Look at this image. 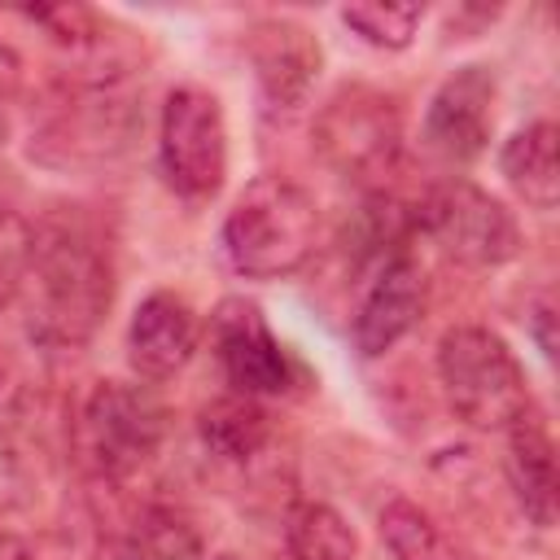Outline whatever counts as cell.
I'll list each match as a JSON object with an SVG mask.
<instances>
[{"label":"cell","mask_w":560,"mask_h":560,"mask_svg":"<svg viewBox=\"0 0 560 560\" xmlns=\"http://www.w3.org/2000/svg\"><path fill=\"white\" fill-rule=\"evenodd\" d=\"M337 18H341V26H350L363 44L398 52V48H407V44L416 39V26H420L424 9H420V4H346Z\"/></svg>","instance_id":"cell-19"},{"label":"cell","mask_w":560,"mask_h":560,"mask_svg":"<svg viewBox=\"0 0 560 560\" xmlns=\"http://www.w3.org/2000/svg\"><path fill=\"white\" fill-rule=\"evenodd\" d=\"M416 223L446 258H455L464 267L486 271V267H503L521 254V228H516L512 210L468 179L438 184L424 197Z\"/></svg>","instance_id":"cell-7"},{"label":"cell","mask_w":560,"mask_h":560,"mask_svg":"<svg viewBox=\"0 0 560 560\" xmlns=\"http://www.w3.org/2000/svg\"><path fill=\"white\" fill-rule=\"evenodd\" d=\"M166 438V407L149 385L131 381H96L74 416L70 442L79 464L96 481L136 477Z\"/></svg>","instance_id":"cell-4"},{"label":"cell","mask_w":560,"mask_h":560,"mask_svg":"<svg viewBox=\"0 0 560 560\" xmlns=\"http://www.w3.org/2000/svg\"><path fill=\"white\" fill-rule=\"evenodd\" d=\"M223 254L245 280H280L306 267L319 245V206L289 175H258L223 219Z\"/></svg>","instance_id":"cell-2"},{"label":"cell","mask_w":560,"mask_h":560,"mask_svg":"<svg viewBox=\"0 0 560 560\" xmlns=\"http://www.w3.org/2000/svg\"><path fill=\"white\" fill-rule=\"evenodd\" d=\"M438 385L455 420L477 433H508L529 402V381L508 341L481 324H455L438 341Z\"/></svg>","instance_id":"cell-3"},{"label":"cell","mask_w":560,"mask_h":560,"mask_svg":"<svg viewBox=\"0 0 560 560\" xmlns=\"http://www.w3.org/2000/svg\"><path fill=\"white\" fill-rule=\"evenodd\" d=\"M424 302H429V284H424V271L420 262L407 254V249H394L376 262L363 298H359V311H354V324H350V337H354V350L363 359H376L385 350H394L424 315Z\"/></svg>","instance_id":"cell-10"},{"label":"cell","mask_w":560,"mask_h":560,"mask_svg":"<svg viewBox=\"0 0 560 560\" xmlns=\"http://www.w3.org/2000/svg\"><path fill=\"white\" fill-rule=\"evenodd\" d=\"M158 162L166 184L188 201H206L223 188L228 118L214 92L192 83L166 92L162 118H158Z\"/></svg>","instance_id":"cell-5"},{"label":"cell","mask_w":560,"mask_h":560,"mask_svg":"<svg viewBox=\"0 0 560 560\" xmlns=\"http://www.w3.org/2000/svg\"><path fill=\"white\" fill-rule=\"evenodd\" d=\"M311 136H315V153L337 175L376 179L394 166L402 149V118L385 92L368 83H346L319 105Z\"/></svg>","instance_id":"cell-6"},{"label":"cell","mask_w":560,"mask_h":560,"mask_svg":"<svg viewBox=\"0 0 560 560\" xmlns=\"http://www.w3.org/2000/svg\"><path fill=\"white\" fill-rule=\"evenodd\" d=\"M210 346H214V359H219L232 394L276 398V394L293 389L298 368L254 302H245V298L219 302V311L210 315Z\"/></svg>","instance_id":"cell-8"},{"label":"cell","mask_w":560,"mask_h":560,"mask_svg":"<svg viewBox=\"0 0 560 560\" xmlns=\"http://www.w3.org/2000/svg\"><path fill=\"white\" fill-rule=\"evenodd\" d=\"M26 254H31V223L0 206V306L18 302Z\"/></svg>","instance_id":"cell-20"},{"label":"cell","mask_w":560,"mask_h":560,"mask_svg":"<svg viewBox=\"0 0 560 560\" xmlns=\"http://www.w3.org/2000/svg\"><path fill=\"white\" fill-rule=\"evenodd\" d=\"M127 556L131 560H206V542L192 516H184L179 508L153 503L136 516Z\"/></svg>","instance_id":"cell-18"},{"label":"cell","mask_w":560,"mask_h":560,"mask_svg":"<svg viewBox=\"0 0 560 560\" xmlns=\"http://www.w3.org/2000/svg\"><path fill=\"white\" fill-rule=\"evenodd\" d=\"M0 560H35L31 542H26L18 529H9L4 521H0Z\"/></svg>","instance_id":"cell-22"},{"label":"cell","mask_w":560,"mask_h":560,"mask_svg":"<svg viewBox=\"0 0 560 560\" xmlns=\"http://www.w3.org/2000/svg\"><path fill=\"white\" fill-rule=\"evenodd\" d=\"M556 144H560L556 122L538 118V122H525L521 131H512L508 144L499 149V171H503L508 188L534 210H556V201H560Z\"/></svg>","instance_id":"cell-14"},{"label":"cell","mask_w":560,"mask_h":560,"mask_svg":"<svg viewBox=\"0 0 560 560\" xmlns=\"http://www.w3.org/2000/svg\"><path fill=\"white\" fill-rule=\"evenodd\" d=\"M197 433H201L210 455H219L228 464H245L271 442V416H267V407L258 398L223 394L210 407H201Z\"/></svg>","instance_id":"cell-15"},{"label":"cell","mask_w":560,"mask_h":560,"mask_svg":"<svg viewBox=\"0 0 560 560\" xmlns=\"http://www.w3.org/2000/svg\"><path fill=\"white\" fill-rule=\"evenodd\" d=\"M376 529L394 560H459L442 525L411 499H389L376 516Z\"/></svg>","instance_id":"cell-17"},{"label":"cell","mask_w":560,"mask_h":560,"mask_svg":"<svg viewBox=\"0 0 560 560\" xmlns=\"http://www.w3.org/2000/svg\"><path fill=\"white\" fill-rule=\"evenodd\" d=\"M494 92L490 66H459L446 74L424 109V149L442 162L481 158L494 131Z\"/></svg>","instance_id":"cell-9"},{"label":"cell","mask_w":560,"mask_h":560,"mask_svg":"<svg viewBox=\"0 0 560 560\" xmlns=\"http://www.w3.org/2000/svg\"><path fill=\"white\" fill-rule=\"evenodd\" d=\"M114 298L109 245L83 214H44L31 223V254L22 271V328L35 346L79 350L96 337Z\"/></svg>","instance_id":"cell-1"},{"label":"cell","mask_w":560,"mask_h":560,"mask_svg":"<svg viewBox=\"0 0 560 560\" xmlns=\"http://www.w3.org/2000/svg\"><path fill=\"white\" fill-rule=\"evenodd\" d=\"M262 105L271 114H293L298 105H306L315 74H319V39L289 18H267L249 26L245 39Z\"/></svg>","instance_id":"cell-11"},{"label":"cell","mask_w":560,"mask_h":560,"mask_svg":"<svg viewBox=\"0 0 560 560\" xmlns=\"http://www.w3.org/2000/svg\"><path fill=\"white\" fill-rule=\"evenodd\" d=\"M219 560H241V556H219Z\"/></svg>","instance_id":"cell-24"},{"label":"cell","mask_w":560,"mask_h":560,"mask_svg":"<svg viewBox=\"0 0 560 560\" xmlns=\"http://www.w3.org/2000/svg\"><path fill=\"white\" fill-rule=\"evenodd\" d=\"M525 324H529V332H534V341H538L542 359H551V354H556V337H551V324H556V298H551L547 289H542V293L529 302Z\"/></svg>","instance_id":"cell-21"},{"label":"cell","mask_w":560,"mask_h":560,"mask_svg":"<svg viewBox=\"0 0 560 560\" xmlns=\"http://www.w3.org/2000/svg\"><path fill=\"white\" fill-rule=\"evenodd\" d=\"M284 547L293 560H359L354 529L328 503H298L284 521Z\"/></svg>","instance_id":"cell-16"},{"label":"cell","mask_w":560,"mask_h":560,"mask_svg":"<svg viewBox=\"0 0 560 560\" xmlns=\"http://www.w3.org/2000/svg\"><path fill=\"white\" fill-rule=\"evenodd\" d=\"M197 341H201V319L188 306V298L158 289L136 306V315L127 324L131 372L140 381H171L197 354Z\"/></svg>","instance_id":"cell-12"},{"label":"cell","mask_w":560,"mask_h":560,"mask_svg":"<svg viewBox=\"0 0 560 560\" xmlns=\"http://www.w3.org/2000/svg\"><path fill=\"white\" fill-rule=\"evenodd\" d=\"M503 464H508V481H512L521 512L538 529H551L556 503H560V477H556V446H551V433H547L538 411H525L508 429V459Z\"/></svg>","instance_id":"cell-13"},{"label":"cell","mask_w":560,"mask_h":560,"mask_svg":"<svg viewBox=\"0 0 560 560\" xmlns=\"http://www.w3.org/2000/svg\"><path fill=\"white\" fill-rule=\"evenodd\" d=\"M4 376H9V363H4V354H0V385H4Z\"/></svg>","instance_id":"cell-23"}]
</instances>
